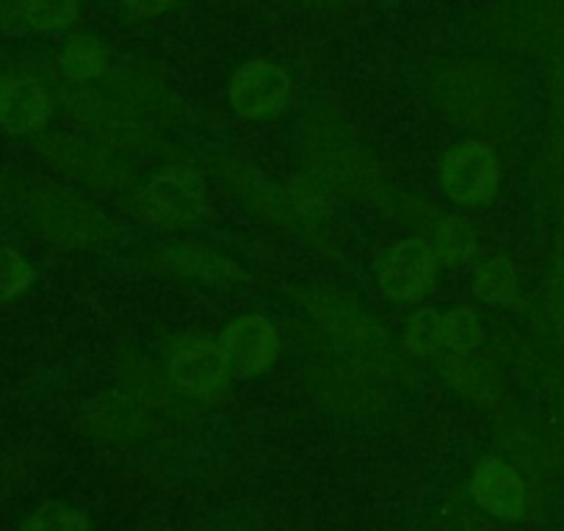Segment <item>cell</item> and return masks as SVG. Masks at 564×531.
Instances as JSON below:
<instances>
[{"mask_svg":"<svg viewBox=\"0 0 564 531\" xmlns=\"http://www.w3.org/2000/svg\"><path fill=\"white\" fill-rule=\"evenodd\" d=\"M498 181H501L498 159L487 144L474 142V139L448 150L441 164L443 192L465 208H479L490 203L492 194L498 192Z\"/></svg>","mask_w":564,"mask_h":531,"instance_id":"cell-1","label":"cell"},{"mask_svg":"<svg viewBox=\"0 0 564 531\" xmlns=\"http://www.w3.org/2000/svg\"><path fill=\"white\" fill-rule=\"evenodd\" d=\"M437 278V258L426 241H399L379 263V291L395 302L421 300Z\"/></svg>","mask_w":564,"mask_h":531,"instance_id":"cell-2","label":"cell"},{"mask_svg":"<svg viewBox=\"0 0 564 531\" xmlns=\"http://www.w3.org/2000/svg\"><path fill=\"white\" fill-rule=\"evenodd\" d=\"M481 340V327L468 307H457L448 313L421 311L410 322L404 335V349L415 355H435L441 349H452L457 355H468Z\"/></svg>","mask_w":564,"mask_h":531,"instance_id":"cell-3","label":"cell"},{"mask_svg":"<svg viewBox=\"0 0 564 531\" xmlns=\"http://www.w3.org/2000/svg\"><path fill=\"white\" fill-rule=\"evenodd\" d=\"M205 203V183L192 170H170L155 177L141 197L144 216L153 225H188L199 216Z\"/></svg>","mask_w":564,"mask_h":531,"instance_id":"cell-4","label":"cell"},{"mask_svg":"<svg viewBox=\"0 0 564 531\" xmlns=\"http://www.w3.org/2000/svg\"><path fill=\"white\" fill-rule=\"evenodd\" d=\"M221 357L230 377H254L280 355V335L263 316H243L232 322L219 338Z\"/></svg>","mask_w":564,"mask_h":531,"instance_id":"cell-5","label":"cell"},{"mask_svg":"<svg viewBox=\"0 0 564 531\" xmlns=\"http://www.w3.org/2000/svg\"><path fill=\"white\" fill-rule=\"evenodd\" d=\"M291 95V80L289 75L276 69L274 64L254 62L247 64L236 73L230 84V100L241 117L260 119L271 117L285 106Z\"/></svg>","mask_w":564,"mask_h":531,"instance_id":"cell-6","label":"cell"},{"mask_svg":"<svg viewBox=\"0 0 564 531\" xmlns=\"http://www.w3.org/2000/svg\"><path fill=\"white\" fill-rule=\"evenodd\" d=\"M170 377L186 393L210 395L227 382L230 371L219 344H192L172 355Z\"/></svg>","mask_w":564,"mask_h":531,"instance_id":"cell-7","label":"cell"},{"mask_svg":"<svg viewBox=\"0 0 564 531\" xmlns=\"http://www.w3.org/2000/svg\"><path fill=\"white\" fill-rule=\"evenodd\" d=\"M474 496L487 512L512 520L523 512L525 487L503 459L487 457L476 465Z\"/></svg>","mask_w":564,"mask_h":531,"instance_id":"cell-8","label":"cell"},{"mask_svg":"<svg viewBox=\"0 0 564 531\" xmlns=\"http://www.w3.org/2000/svg\"><path fill=\"white\" fill-rule=\"evenodd\" d=\"M51 117V100L36 80H0V128L23 137L42 128Z\"/></svg>","mask_w":564,"mask_h":531,"instance_id":"cell-9","label":"cell"},{"mask_svg":"<svg viewBox=\"0 0 564 531\" xmlns=\"http://www.w3.org/2000/svg\"><path fill=\"white\" fill-rule=\"evenodd\" d=\"M476 294L479 300L490 302V305H503V302L518 296V278L509 260L496 258L476 274Z\"/></svg>","mask_w":564,"mask_h":531,"instance_id":"cell-10","label":"cell"},{"mask_svg":"<svg viewBox=\"0 0 564 531\" xmlns=\"http://www.w3.org/2000/svg\"><path fill=\"white\" fill-rule=\"evenodd\" d=\"M36 272L31 260L12 247H0V302L25 294L34 283Z\"/></svg>","mask_w":564,"mask_h":531,"instance_id":"cell-11","label":"cell"},{"mask_svg":"<svg viewBox=\"0 0 564 531\" xmlns=\"http://www.w3.org/2000/svg\"><path fill=\"white\" fill-rule=\"evenodd\" d=\"M25 18L36 31L67 29L78 18V0H29Z\"/></svg>","mask_w":564,"mask_h":531,"instance_id":"cell-12","label":"cell"},{"mask_svg":"<svg viewBox=\"0 0 564 531\" xmlns=\"http://www.w3.org/2000/svg\"><path fill=\"white\" fill-rule=\"evenodd\" d=\"M20 531H89V523L75 509L62 507V503H47Z\"/></svg>","mask_w":564,"mask_h":531,"instance_id":"cell-13","label":"cell"},{"mask_svg":"<svg viewBox=\"0 0 564 531\" xmlns=\"http://www.w3.org/2000/svg\"><path fill=\"white\" fill-rule=\"evenodd\" d=\"M430 249L435 252L437 263H452V260L465 258V252L470 249V236L465 227L454 225V221H446V225L435 227L432 232Z\"/></svg>","mask_w":564,"mask_h":531,"instance_id":"cell-14","label":"cell"},{"mask_svg":"<svg viewBox=\"0 0 564 531\" xmlns=\"http://www.w3.org/2000/svg\"><path fill=\"white\" fill-rule=\"evenodd\" d=\"M64 67H67L73 78H89V75L100 73V58H97V51L91 45L75 42L67 51V56H64Z\"/></svg>","mask_w":564,"mask_h":531,"instance_id":"cell-15","label":"cell"},{"mask_svg":"<svg viewBox=\"0 0 564 531\" xmlns=\"http://www.w3.org/2000/svg\"><path fill=\"white\" fill-rule=\"evenodd\" d=\"M128 3L144 14H159V12H164V9H170L175 0H128Z\"/></svg>","mask_w":564,"mask_h":531,"instance_id":"cell-16","label":"cell"},{"mask_svg":"<svg viewBox=\"0 0 564 531\" xmlns=\"http://www.w3.org/2000/svg\"><path fill=\"white\" fill-rule=\"evenodd\" d=\"M0 14H3V3H0Z\"/></svg>","mask_w":564,"mask_h":531,"instance_id":"cell-17","label":"cell"}]
</instances>
